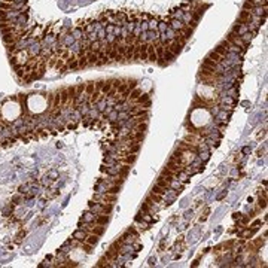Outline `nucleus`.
I'll return each mask as SVG.
<instances>
[{
  "label": "nucleus",
  "mask_w": 268,
  "mask_h": 268,
  "mask_svg": "<svg viewBox=\"0 0 268 268\" xmlns=\"http://www.w3.org/2000/svg\"><path fill=\"white\" fill-rule=\"evenodd\" d=\"M259 207H262V208H265V207H267V198H265V197L259 200Z\"/></svg>",
  "instance_id": "30"
},
{
  "label": "nucleus",
  "mask_w": 268,
  "mask_h": 268,
  "mask_svg": "<svg viewBox=\"0 0 268 268\" xmlns=\"http://www.w3.org/2000/svg\"><path fill=\"white\" fill-rule=\"evenodd\" d=\"M168 27H170V28H173V30H176V31H180L182 28L185 27V24L182 22V20H176V18H171V21L168 22Z\"/></svg>",
  "instance_id": "5"
},
{
  "label": "nucleus",
  "mask_w": 268,
  "mask_h": 268,
  "mask_svg": "<svg viewBox=\"0 0 268 268\" xmlns=\"http://www.w3.org/2000/svg\"><path fill=\"white\" fill-rule=\"evenodd\" d=\"M9 9H11V3H6V2L0 3V11H9Z\"/></svg>",
  "instance_id": "27"
},
{
  "label": "nucleus",
  "mask_w": 268,
  "mask_h": 268,
  "mask_svg": "<svg viewBox=\"0 0 268 268\" xmlns=\"http://www.w3.org/2000/svg\"><path fill=\"white\" fill-rule=\"evenodd\" d=\"M255 231H256L255 228H253V229H246V231L241 234V237H243V238H249V237H252V235L255 234Z\"/></svg>",
  "instance_id": "25"
},
{
  "label": "nucleus",
  "mask_w": 268,
  "mask_h": 268,
  "mask_svg": "<svg viewBox=\"0 0 268 268\" xmlns=\"http://www.w3.org/2000/svg\"><path fill=\"white\" fill-rule=\"evenodd\" d=\"M253 36H255L253 33H250V31H246L244 34H241V36H240V39L243 40V43H244V45H247L249 42L252 40V37H253Z\"/></svg>",
  "instance_id": "17"
},
{
  "label": "nucleus",
  "mask_w": 268,
  "mask_h": 268,
  "mask_svg": "<svg viewBox=\"0 0 268 268\" xmlns=\"http://www.w3.org/2000/svg\"><path fill=\"white\" fill-rule=\"evenodd\" d=\"M98 238H100V237H98V235H95V234H88V237H87V243L88 244H91V246H95V244H97V243H98Z\"/></svg>",
  "instance_id": "16"
},
{
  "label": "nucleus",
  "mask_w": 268,
  "mask_h": 268,
  "mask_svg": "<svg viewBox=\"0 0 268 268\" xmlns=\"http://www.w3.org/2000/svg\"><path fill=\"white\" fill-rule=\"evenodd\" d=\"M94 91H95V84H94V82H88V84H85V93H87L88 95H91Z\"/></svg>",
  "instance_id": "20"
},
{
  "label": "nucleus",
  "mask_w": 268,
  "mask_h": 268,
  "mask_svg": "<svg viewBox=\"0 0 268 268\" xmlns=\"http://www.w3.org/2000/svg\"><path fill=\"white\" fill-rule=\"evenodd\" d=\"M3 2H6V3H12V0H3Z\"/></svg>",
  "instance_id": "36"
},
{
  "label": "nucleus",
  "mask_w": 268,
  "mask_h": 268,
  "mask_svg": "<svg viewBox=\"0 0 268 268\" xmlns=\"http://www.w3.org/2000/svg\"><path fill=\"white\" fill-rule=\"evenodd\" d=\"M85 93V84H80V85H76V95Z\"/></svg>",
  "instance_id": "26"
},
{
  "label": "nucleus",
  "mask_w": 268,
  "mask_h": 268,
  "mask_svg": "<svg viewBox=\"0 0 268 268\" xmlns=\"http://www.w3.org/2000/svg\"><path fill=\"white\" fill-rule=\"evenodd\" d=\"M170 188L174 189V191H177V192H180L182 189H183V183H182L177 177H173V179L170 180Z\"/></svg>",
  "instance_id": "6"
},
{
  "label": "nucleus",
  "mask_w": 268,
  "mask_h": 268,
  "mask_svg": "<svg viewBox=\"0 0 268 268\" xmlns=\"http://www.w3.org/2000/svg\"><path fill=\"white\" fill-rule=\"evenodd\" d=\"M48 176H49V179L52 180V179H57V177H58V173H57L55 170H51V171L48 173Z\"/></svg>",
  "instance_id": "28"
},
{
  "label": "nucleus",
  "mask_w": 268,
  "mask_h": 268,
  "mask_svg": "<svg viewBox=\"0 0 268 268\" xmlns=\"http://www.w3.org/2000/svg\"><path fill=\"white\" fill-rule=\"evenodd\" d=\"M104 231H106L104 225H97V223H94L93 229H91V232H89V234H95V235H98V237H101V235L104 234Z\"/></svg>",
  "instance_id": "9"
},
{
  "label": "nucleus",
  "mask_w": 268,
  "mask_h": 268,
  "mask_svg": "<svg viewBox=\"0 0 268 268\" xmlns=\"http://www.w3.org/2000/svg\"><path fill=\"white\" fill-rule=\"evenodd\" d=\"M130 118V112H118V119L119 121H125Z\"/></svg>",
  "instance_id": "24"
},
{
  "label": "nucleus",
  "mask_w": 268,
  "mask_h": 268,
  "mask_svg": "<svg viewBox=\"0 0 268 268\" xmlns=\"http://www.w3.org/2000/svg\"><path fill=\"white\" fill-rule=\"evenodd\" d=\"M155 262H156V258H151L149 259V265H154Z\"/></svg>",
  "instance_id": "33"
},
{
  "label": "nucleus",
  "mask_w": 268,
  "mask_h": 268,
  "mask_svg": "<svg viewBox=\"0 0 268 268\" xmlns=\"http://www.w3.org/2000/svg\"><path fill=\"white\" fill-rule=\"evenodd\" d=\"M207 58H208V60H212V61H214V63H221L223 57H221L219 54H216V52L213 51V52H210V54H208V57H207Z\"/></svg>",
  "instance_id": "19"
},
{
  "label": "nucleus",
  "mask_w": 268,
  "mask_h": 268,
  "mask_svg": "<svg viewBox=\"0 0 268 268\" xmlns=\"http://www.w3.org/2000/svg\"><path fill=\"white\" fill-rule=\"evenodd\" d=\"M76 109L80 112L82 116H87L88 112H89V103H79V104L76 106Z\"/></svg>",
  "instance_id": "10"
},
{
  "label": "nucleus",
  "mask_w": 268,
  "mask_h": 268,
  "mask_svg": "<svg viewBox=\"0 0 268 268\" xmlns=\"http://www.w3.org/2000/svg\"><path fill=\"white\" fill-rule=\"evenodd\" d=\"M234 31L238 36H241V34H244L246 31H249L247 30V24H243V22H240V24H237V26L234 27Z\"/></svg>",
  "instance_id": "12"
},
{
  "label": "nucleus",
  "mask_w": 268,
  "mask_h": 268,
  "mask_svg": "<svg viewBox=\"0 0 268 268\" xmlns=\"http://www.w3.org/2000/svg\"><path fill=\"white\" fill-rule=\"evenodd\" d=\"M198 158L201 161H207L210 158V151H200L198 152Z\"/></svg>",
  "instance_id": "21"
},
{
  "label": "nucleus",
  "mask_w": 268,
  "mask_h": 268,
  "mask_svg": "<svg viewBox=\"0 0 268 268\" xmlns=\"http://www.w3.org/2000/svg\"><path fill=\"white\" fill-rule=\"evenodd\" d=\"M43 180H42V183L46 186V185H51V179H49V176H45V177H42Z\"/></svg>",
  "instance_id": "31"
},
{
  "label": "nucleus",
  "mask_w": 268,
  "mask_h": 268,
  "mask_svg": "<svg viewBox=\"0 0 268 268\" xmlns=\"http://www.w3.org/2000/svg\"><path fill=\"white\" fill-rule=\"evenodd\" d=\"M70 33H72V36L74 37V40H80L82 37H84V36H87V33L84 31V28H82L80 26L74 27V28L72 30V31H70Z\"/></svg>",
  "instance_id": "4"
},
{
  "label": "nucleus",
  "mask_w": 268,
  "mask_h": 268,
  "mask_svg": "<svg viewBox=\"0 0 268 268\" xmlns=\"http://www.w3.org/2000/svg\"><path fill=\"white\" fill-rule=\"evenodd\" d=\"M94 223H97V225H104V227H106L107 223H109V214H97Z\"/></svg>",
  "instance_id": "7"
},
{
  "label": "nucleus",
  "mask_w": 268,
  "mask_h": 268,
  "mask_svg": "<svg viewBox=\"0 0 268 268\" xmlns=\"http://www.w3.org/2000/svg\"><path fill=\"white\" fill-rule=\"evenodd\" d=\"M113 34L116 37H121V26H115L113 28Z\"/></svg>",
  "instance_id": "29"
},
{
  "label": "nucleus",
  "mask_w": 268,
  "mask_h": 268,
  "mask_svg": "<svg viewBox=\"0 0 268 268\" xmlns=\"http://www.w3.org/2000/svg\"><path fill=\"white\" fill-rule=\"evenodd\" d=\"M234 219H241V213H234Z\"/></svg>",
  "instance_id": "34"
},
{
  "label": "nucleus",
  "mask_w": 268,
  "mask_h": 268,
  "mask_svg": "<svg viewBox=\"0 0 268 268\" xmlns=\"http://www.w3.org/2000/svg\"><path fill=\"white\" fill-rule=\"evenodd\" d=\"M164 191H165V189H162V188L158 186V185H154V188H152V194L158 195V197H161V195L164 194Z\"/></svg>",
  "instance_id": "22"
},
{
  "label": "nucleus",
  "mask_w": 268,
  "mask_h": 268,
  "mask_svg": "<svg viewBox=\"0 0 268 268\" xmlns=\"http://www.w3.org/2000/svg\"><path fill=\"white\" fill-rule=\"evenodd\" d=\"M155 185L161 186L162 189H167V188H170V180L165 179V177H162V176H160V177L156 179V183H155Z\"/></svg>",
  "instance_id": "11"
},
{
  "label": "nucleus",
  "mask_w": 268,
  "mask_h": 268,
  "mask_svg": "<svg viewBox=\"0 0 268 268\" xmlns=\"http://www.w3.org/2000/svg\"><path fill=\"white\" fill-rule=\"evenodd\" d=\"M167 28H168V22L167 21H158V31L160 33H165L167 31Z\"/></svg>",
  "instance_id": "18"
},
{
  "label": "nucleus",
  "mask_w": 268,
  "mask_h": 268,
  "mask_svg": "<svg viewBox=\"0 0 268 268\" xmlns=\"http://www.w3.org/2000/svg\"><path fill=\"white\" fill-rule=\"evenodd\" d=\"M243 154H250V147H249V146L243 147Z\"/></svg>",
  "instance_id": "32"
},
{
  "label": "nucleus",
  "mask_w": 268,
  "mask_h": 268,
  "mask_svg": "<svg viewBox=\"0 0 268 268\" xmlns=\"http://www.w3.org/2000/svg\"><path fill=\"white\" fill-rule=\"evenodd\" d=\"M158 28V18L156 17H151L147 20V30H156Z\"/></svg>",
  "instance_id": "13"
},
{
  "label": "nucleus",
  "mask_w": 268,
  "mask_h": 268,
  "mask_svg": "<svg viewBox=\"0 0 268 268\" xmlns=\"http://www.w3.org/2000/svg\"><path fill=\"white\" fill-rule=\"evenodd\" d=\"M137 231L134 229V228H128V231L125 232L124 235H121V238L118 241H119L121 244L122 243H127V244H133V243H136V240H137Z\"/></svg>",
  "instance_id": "1"
},
{
  "label": "nucleus",
  "mask_w": 268,
  "mask_h": 268,
  "mask_svg": "<svg viewBox=\"0 0 268 268\" xmlns=\"http://www.w3.org/2000/svg\"><path fill=\"white\" fill-rule=\"evenodd\" d=\"M0 146H2V145H0Z\"/></svg>",
  "instance_id": "37"
},
{
  "label": "nucleus",
  "mask_w": 268,
  "mask_h": 268,
  "mask_svg": "<svg viewBox=\"0 0 268 268\" xmlns=\"http://www.w3.org/2000/svg\"><path fill=\"white\" fill-rule=\"evenodd\" d=\"M182 17H183V11H182V9H176V11H173V12H171V18L182 20Z\"/></svg>",
  "instance_id": "23"
},
{
  "label": "nucleus",
  "mask_w": 268,
  "mask_h": 268,
  "mask_svg": "<svg viewBox=\"0 0 268 268\" xmlns=\"http://www.w3.org/2000/svg\"><path fill=\"white\" fill-rule=\"evenodd\" d=\"M40 51H42V43H40V39L34 40L33 43L30 46L27 48V54L30 58H34V57H39L40 55Z\"/></svg>",
  "instance_id": "2"
},
{
  "label": "nucleus",
  "mask_w": 268,
  "mask_h": 268,
  "mask_svg": "<svg viewBox=\"0 0 268 268\" xmlns=\"http://www.w3.org/2000/svg\"><path fill=\"white\" fill-rule=\"evenodd\" d=\"M103 164L107 165V167H109V165H116V164H118V160H115L113 156H110V155H106V156L103 158Z\"/></svg>",
  "instance_id": "14"
},
{
  "label": "nucleus",
  "mask_w": 268,
  "mask_h": 268,
  "mask_svg": "<svg viewBox=\"0 0 268 268\" xmlns=\"http://www.w3.org/2000/svg\"><path fill=\"white\" fill-rule=\"evenodd\" d=\"M176 177H177V179H179L182 183H188V182H189V174H186L183 170H180L179 173L176 174Z\"/></svg>",
  "instance_id": "15"
},
{
  "label": "nucleus",
  "mask_w": 268,
  "mask_h": 268,
  "mask_svg": "<svg viewBox=\"0 0 268 268\" xmlns=\"http://www.w3.org/2000/svg\"><path fill=\"white\" fill-rule=\"evenodd\" d=\"M12 2H17V3H27V0H12Z\"/></svg>",
  "instance_id": "35"
},
{
  "label": "nucleus",
  "mask_w": 268,
  "mask_h": 268,
  "mask_svg": "<svg viewBox=\"0 0 268 268\" xmlns=\"http://www.w3.org/2000/svg\"><path fill=\"white\" fill-rule=\"evenodd\" d=\"M95 216H97V214L93 213L91 210H88V212H85V213H84V216H82V221L85 222V223H94V221H95Z\"/></svg>",
  "instance_id": "8"
},
{
  "label": "nucleus",
  "mask_w": 268,
  "mask_h": 268,
  "mask_svg": "<svg viewBox=\"0 0 268 268\" xmlns=\"http://www.w3.org/2000/svg\"><path fill=\"white\" fill-rule=\"evenodd\" d=\"M87 237H88V232L85 229H80V228L73 232V240H76V241H85Z\"/></svg>",
  "instance_id": "3"
}]
</instances>
